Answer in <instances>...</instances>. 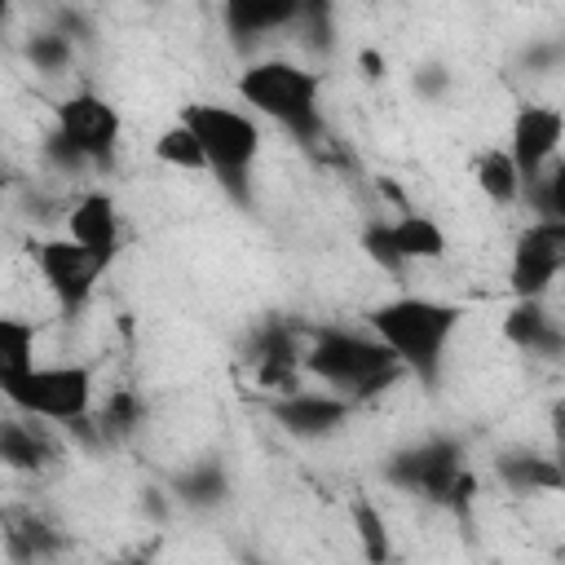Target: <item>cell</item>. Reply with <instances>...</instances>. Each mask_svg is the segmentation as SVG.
Listing matches in <instances>:
<instances>
[{"instance_id":"obj_17","label":"cell","mask_w":565,"mask_h":565,"mask_svg":"<svg viewBox=\"0 0 565 565\" xmlns=\"http://www.w3.org/2000/svg\"><path fill=\"white\" fill-rule=\"evenodd\" d=\"M62 547H66V534L57 525H49L40 512H22V508L4 512V552L13 565L53 561Z\"/></svg>"},{"instance_id":"obj_12","label":"cell","mask_w":565,"mask_h":565,"mask_svg":"<svg viewBox=\"0 0 565 565\" xmlns=\"http://www.w3.org/2000/svg\"><path fill=\"white\" fill-rule=\"evenodd\" d=\"M66 234L106 269L115 265L119 247H124V225H119V203L106 190H84L71 212H66Z\"/></svg>"},{"instance_id":"obj_36","label":"cell","mask_w":565,"mask_h":565,"mask_svg":"<svg viewBox=\"0 0 565 565\" xmlns=\"http://www.w3.org/2000/svg\"><path fill=\"white\" fill-rule=\"evenodd\" d=\"M124 565H146V561H124Z\"/></svg>"},{"instance_id":"obj_24","label":"cell","mask_w":565,"mask_h":565,"mask_svg":"<svg viewBox=\"0 0 565 565\" xmlns=\"http://www.w3.org/2000/svg\"><path fill=\"white\" fill-rule=\"evenodd\" d=\"M22 57L40 71V75H66L75 66V40H66L62 31L44 26V31H31L22 40Z\"/></svg>"},{"instance_id":"obj_25","label":"cell","mask_w":565,"mask_h":565,"mask_svg":"<svg viewBox=\"0 0 565 565\" xmlns=\"http://www.w3.org/2000/svg\"><path fill=\"white\" fill-rule=\"evenodd\" d=\"M154 159L168 163V168H181V172H207V159H203V146L194 137V128L185 119L168 124L159 137H154Z\"/></svg>"},{"instance_id":"obj_3","label":"cell","mask_w":565,"mask_h":565,"mask_svg":"<svg viewBox=\"0 0 565 565\" xmlns=\"http://www.w3.org/2000/svg\"><path fill=\"white\" fill-rule=\"evenodd\" d=\"M234 88H238L243 106L274 119L300 146L322 141L327 124H322V75L318 71H309L291 57H260V62H247L238 71Z\"/></svg>"},{"instance_id":"obj_28","label":"cell","mask_w":565,"mask_h":565,"mask_svg":"<svg viewBox=\"0 0 565 565\" xmlns=\"http://www.w3.org/2000/svg\"><path fill=\"white\" fill-rule=\"evenodd\" d=\"M40 154H44V163H49L53 172H62V177H79V172H88V168H93V163L79 154V146H75V141H66L57 128H49V132H44Z\"/></svg>"},{"instance_id":"obj_10","label":"cell","mask_w":565,"mask_h":565,"mask_svg":"<svg viewBox=\"0 0 565 565\" xmlns=\"http://www.w3.org/2000/svg\"><path fill=\"white\" fill-rule=\"evenodd\" d=\"M561 141H565V110L547 106V102H525L512 115L508 128V154L521 172V181H539L556 159H561Z\"/></svg>"},{"instance_id":"obj_34","label":"cell","mask_w":565,"mask_h":565,"mask_svg":"<svg viewBox=\"0 0 565 565\" xmlns=\"http://www.w3.org/2000/svg\"><path fill=\"white\" fill-rule=\"evenodd\" d=\"M141 503H146V512H150L154 521H163V516H168V494H163V490L146 486V490H141Z\"/></svg>"},{"instance_id":"obj_32","label":"cell","mask_w":565,"mask_h":565,"mask_svg":"<svg viewBox=\"0 0 565 565\" xmlns=\"http://www.w3.org/2000/svg\"><path fill=\"white\" fill-rule=\"evenodd\" d=\"M450 84V75H446V66H424L419 75H415V88L424 93V97H437L441 88Z\"/></svg>"},{"instance_id":"obj_15","label":"cell","mask_w":565,"mask_h":565,"mask_svg":"<svg viewBox=\"0 0 565 565\" xmlns=\"http://www.w3.org/2000/svg\"><path fill=\"white\" fill-rule=\"evenodd\" d=\"M494 477L512 490V494H565V468L556 455L530 450V446H512L494 455Z\"/></svg>"},{"instance_id":"obj_1","label":"cell","mask_w":565,"mask_h":565,"mask_svg":"<svg viewBox=\"0 0 565 565\" xmlns=\"http://www.w3.org/2000/svg\"><path fill=\"white\" fill-rule=\"evenodd\" d=\"M459 322H463V305L437 296H393L366 309V331L380 335L393 349V358L406 366V375H415L424 388L441 384L446 349Z\"/></svg>"},{"instance_id":"obj_19","label":"cell","mask_w":565,"mask_h":565,"mask_svg":"<svg viewBox=\"0 0 565 565\" xmlns=\"http://www.w3.org/2000/svg\"><path fill=\"white\" fill-rule=\"evenodd\" d=\"M472 181H477V190H481L494 207H512V203L525 194V181H521V172H516L508 146H503V150H494V146L481 150L477 163H472Z\"/></svg>"},{"instance_id":"obj_11","label":"cell","mask_w":565,"mask_h":565,"mask_svg":"<svg viewBox=\"0 0 565 565\" xmlns=\"http://www.w3.org/2000/svg\"><path fill=\"white\" fill-rule=\"evenodd\" d=\"M353 411H358V402H349L331 388H296V393H282L269 402V419L296 441H327V437L344 433Z\"/></svg>"},{"instance_id":"obj_6","label":"cell","mask_w":565,"mask_h":565,"mask_svg":"<svg viewBox=\"0 0 565 565\" xmlns=\"http://www.w3.org/2000/svg\"><path fill=\"white\" fill-rule=\"evenodd\" d=\"M463 468H468V459H463V446L455 437H424V441H411L384 459V481L402 494H415L424 503L446 508V494Z\"/></svg>"},{"instance_id":"obj_33","label":"cell","mask_w":565,"mask_h":565,"mask_svg":"<svg viewBox=\"0 0 565 565\" xmlns=\"http://www.w3.org/2000/svg\"><path fill=\"white\" fill-rule=\"evenodd\" d=\"M358 66H362V75H366V79H380V75L388 71V62H384V53H380V49H358Z\"/></svg>"},{"instance_id":"obj_5","label":"cell","mask_w":565,"mask_h":565,"mask_svg":"<svg viewBox=\"0 0 565 565\" xmlns=\"http://www.w3.org/2000/svg\"><path fill=\"white\" fill-rule=\"evenodd\" d=\"M0 393L13 411L62 424V428H79L97 415L93 411L97 380H93V366H84V362L35 366L26 375H0Z\"/></svg>"},{"instance_id":"obj_18","label":"cell","mask_w":565,"mask_h":565,"mask_svg":"<svg viewBox=\"0 0 565 565\" xmlns=\"http://www.w3.org/2000/svg\"><path fill=\"white\" fill-rule=\"evenodd\" d=\"M172 499L185 503V508H194V512L221 508L230 499V472H225V463L221 459H199V463L181 468L172 477Z\"/></svg>"},{"instance_id":"obj_31","label":"cell","mask_w":565,"mask_h":565,"mask_svg":"<svg viewBox=\"0 0 565 565\" xmlns=\"http://www.w3.org/2000/svg\"><path fill=\"white\" fill-rule=\"evenodd\" d=\"M547 424H552V455H556L561 468H565V393L547 406Z\"/></svg>"},{"instance_id":"obj_29","label":"cell","mask_w":565,"mask_h":565,"mask_svg":"<svg viewBox=\"0 0 565 565\" xmlns=\"http://www.w3.org/2000/svg\"><path fill=\"white\" fill-rule=\"evenodd\" d=\"M327 18H331V4H305V9H300V22H309V35H305V40H309V49H318V53H331V44H335Z\"/></svg>"},{"instance_id":"obj_9","label":"cell","mask_w":565,"mask_h":565,"mask_svg":"<svg viewBox=\"0 0 565 565\" xmlns=\"http://www.w3.org/2000/svg\"><path fill=\"white\" fill-rule=\"evenodd\" d=\"M31 256H35V269H40L44 287L53 291V300H57L62 313H79V309L93 300L97 278L106 274L71 234H62V238H40Z\"/></svg>"},{"instance_id":"obj_20","label":"cell","mask_w":565,"mask_h":565,"mask_svg":"<svg viewBox=\"0 0 565 565\" xmlns=\"http://www.w3.org/2000/svg\"><path fill=\"white\" fill-rule=\"evenodd\" d=\"M393 238H397V252L406 256V265H411V260H441L446 247H450L446 230H441L433 216H424V212H402V216H393Z\"/></svg>"},{"instance_id":"obj_26","label":"cell","mask_w":565,"mask_h":565,"mask_svg":"<svg viewBox=\"0 0 565 565\" xmlns=\"http://www.w3.org/2000/svg\"><path fill=\"white\" fill-rule=\"evenodd\" d=\"M521 199H530L534 221H565V154L539 181H530Z\"/></svg>"},{"instance_id":"obj_4","label":"cell","mask_w":565,"mask_h":565,"mask_svg":"<svg viewBox=\"0 0 565 565\" xmlns=\"http://www.w3.org/2000/svg\"><path fill=\"white\" fill-rule=\"evenodd\" d=\"M181 119L194 128L216 185L238 207H252V172H256V159H260V146H265L260 124L247 110L225 106V102H190L181 110Z\"/></svg>"},{"instance_id":"obj_23","label":"cell","mask_w":565,"mask_h":565,"mask_svg":"<svg viewBox=\"0 0 565 565\" xmlns=\"http://www.w3.org/2000/svg\"><path fill=\"white\" fill-rule=\"evenodd\" d=\"M35 322L31 318H0V375L35 371Z\"/></svg>"},{"instance_id":"obj_14","label":"cell","mask_w":565,"mask_h":565,"mask_svg":"<svg viewBox=\"0 0 565 565\" xmlns=\"http://www.w3.org/2000/svg\"><path fill=\"white\" fill-rule=\"evenodd\" d=\"M0 463L9 472H44L57 463V441L49 437V428L35 415L13 411L0 424Z\"/></svg>"},{"instance_id":"obj_8","label":"cell","mask_w":565,"mask_h":565,"mask_svg":"<svg viewBox=\"0 0 565 565\" xmlns=\"http://www.w3.org/2000/svg\"><path fill=\"white\" fill-rule=\"evenodd\" d=\"M565 274V221H530L512 238L508 287L516 300H543Z\"/></svg>"},{"instance_id":"obj_7","label":"cell","mask_w":565,"mask_h":565,"mask_svg":"<svg viewBox=\"0 0 565 565\" xmlns=\"http://www.w3.org/2000/svg\"><path fill=\"white\" fill-rule=\"evenodd\" d=\"M53 128L66 141H75L79 154L93 168H110L115 150H119V137H124V115L115 110L110 97H102L93 88H75L71 97H62L53 106Z\"/></svg>"},{"instance_id":"obj_35","label":"cell","mask_w":565,"mask_h":565,"mask_svg":"<svg viewBox=\"0 0 565 565\" xmlns=\"http://www.w3.org/2000/svg\"><path fill=\"white\" fill-rule=\"evenodd\" d=\"M561 53H565L561 44H547V49H530V53H525V62H530V66H539V71H547V66H552Z\"/></svg>"},{"instance_id":"obj_16","label":"cell","mask_w":565,"mask_h":565,"mask_svg":"<svg viewBox=\"0 0 565 565\" xmlns=\"http://www.w3.org/2000/svg\"><path fill=\"white\" fill-rule=\"evenodd\" d=\"M300 0H230L221 9L225 18V31L234 35V44H256L274 31H287V26H300Z\"/></svg>"},{"instance_id":"obj_22","label":"cell","mask_w":565,"mask_h":565,"mask_svg":"<svg viewBox=\"0 0 565 565\" xmlns=\"http://www.w3.org/2000/svg\"><path fill=\"white\" fill-rule=\"evenodd\" d=\"M97 433H102V441H124V437H132L137 428H141V419H146V402L132 393V388H115V393H106V402L97 406Z\"/></svg>"},{"instance_id":"obj_21","label":"cell","mask_w":565,"mask_h":565,"mask_svg":"<svg viewBox=\"0 0 565 565\" xmlns=\"http://www.w3.org/2000/svg\"><path fill=\"white\" fill-rule=\"evenodd\" d=\"M349 521H353V539L362 547V561L366 565H388L393 561V534H388L384 512L362 494V499L349 503Z\"/></svg>"},{"instance_id":"obj_30","label":"cell","mask_w":565,"mask_h":565,"mask_svg":"<svg viewBox=\"0 0 565 565\" xmlns=\"http://www.w3.org/2000/svg\"><path fill=\"white\" fill-rule=\"evenodd\" d=\"M53 31H62L66 40H88L93 35V26L79 9H53Z\"/></svg>"},{"instance_id":"obj_13","label":"cell","mask_w":565,"mask_h":565,"mask_svg":"<svg viewBox=\"0 0 565 565\" xmlns=\"http://www.w3.org/2000/svg\"><path fill=\"white\" fill-rule=\"evenodd\" d=\"M503 340L530 358H565V327L547 313L543 300H516L503 313Z\"/></svg>"},{"instance_id":"obj_2","label":"cell","mask_w":565,"mask_h":565,"mask_svg":"<svg viewBox=\"0 0 565 565\" xmlns=\"http://www.w3.org/2000/svg\"><path fill=\"white\" fill-rule=\"evenodd\" d=\"M305 375L322 380L331 393L349 402H371V397H384L393 384H402L406 366L371 331L318 327L305 344Z\"/></svg>"},{"instance_id":"obj_27","label":"cell","mask_w":565,"mask_h":565,"mask_svg":"<svg viewBox=\"0 0 565 565\" xmlns=\"http://www.w3.org/2000/svg\"><path fill=\"white\" fill-rule=\"evenodd\" d=\"M358 247H362L366 260H375L384 274H402V269H406V256L397 252V238H393V221H371V225H362Z\"/></svg>"}]
</instances>
